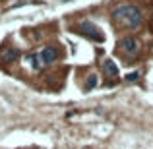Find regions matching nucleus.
I'll list each match as a JSON object with an SVG mask.
<instances>
[{
  "label": "nucleus",
  "instance_id": "obj_1",
  "mask_svg": "<svg viewBox=\"0 0 153 149\" xmlns=\"http://www.w3.org/2000/svg\"><path fill=\"white\" fill-rule=\"evenodd\" d=\"M111 16L116 23H120L124 27H140V23H142V12L136 6H132V4H120V6H116Z\"/></svg>",
  "mask_w": 153,
  "mask_h": 149
},
{
  "label": "nucleus",
  "instance_id": "obj_2",
  "mask_svg": "<svg viewBox=\"0 0 153 149\" xmlns=\"http://www.w3.org/2000/svg\"><path fill=\"white\" fill-rule=\"evenodd\" d=\"M74 29L78 31V33H82L83 37L95 41V43H103V41H105V35L101 33V29H99V27L95 25L93 21H87V19H83V21H79L78 25L74 27Z\"/></svg>",
  "mask_w": 153,
  "mask_h": 149
},
{
  "label": "nucleus",
  "instance_id": "obj_3",
  "mask_svg": "<svg viewBox=\"0 0 153 149\" xmlns=\"http://www.w3.org/2000/svg\"><path fill=\"white\" fill-rule=\"evenodd\" d=\"M56 56H58V52H56L54 47H45V49L39 52V60H41V64H51V62H54Z\"/></svg>",
  "mask_w": 153,
  "mask_h": 149
},
{
  "label": "nucleus",
  "instance_id": "obj_4",
  "mask_svg": "<svg viewBox=\"0 0 153 149\" xmlns=\"http://www.w3.org/2000/svg\"><path fill=\"white\" fill-rule=\"evenodd\" d=\"M120 49L130 52V54H134V52H138V41H136L134 37H124L122 41H120Z\"/></svg>",
  "mask_w": 153,
  "mask_h": 149
},
{
  "label": "nucleus",
  "instance_id": "obj_5",
  "mask_svg": "<svg viewBox=\"0 0 153 149\" xmlns=\"http://www.w3.org/2000/svg\"><path fill=\"white\" fill-rule=\"evenodd\" d=\"M103 72L108 78H116V76H118V68H116V64L112 62V60H105L103 62Z\"/></svg>",
  "mask_w": 153,
  "mask_h": 149
},
{
  "label": "nucleus",
  "instance_id": "obj_6",
  "mask_svg": "<svg viewBox=\"0 0 153 149\" xmlns=\"http://www.w3.org/2000/svg\"><path fill=\"white\" fill-rule=\"evenodd\" d=\"M18 56H19V52L16 50V49H6V50H2V60H4V62H14Z\"/></svg>",
  "mask_w": 153,
  "mask_h": 149
},
{
  "label": "nucleus",
  "instance_id": "obj_7",
  "mask_svg": "<svg viewBox=\"0 0 153 149\" xmlns=\"http://www.w3.org/2000/svg\"><path fill=\"white\" fill-rule=\"evenodd\" d=\"M27 60L33 64V68H39L41 66V60H39V54H27Z\"/></svg>",
  "mask_w": 153,
  "mask_h": 149
},
{
  "label": "nucleus",
  "instance_id": "obj_8",
  "mask_svg": "<svg viewBox=\"0 0 153 149\" xmlns=\"http://www.w3.org/2000/svg\"><path fill=\"white\" fill-rule=\"evenodd\" d=\"M95 85H97V76H89V79H87V85H85V89H93Z\"/></svg>",
  "mask_w": 153,
  "mask_h": 149
},
{
  "label": "nucleus",
  "instance_id": "obj_9",
  "mask_svg": "<svg viewBox=\"0 0 153 149\" xmlns=\"http://www.w3.org/2000/svg\"><path fill=\"white\" fill-rule=\"evenodd\" d=\"M138 78H140V74H138V72H130V74L126 76V82H136Z\"/></svg>",
  "mask_w": 153,
  "mask_h": 149
}]
</instances>
